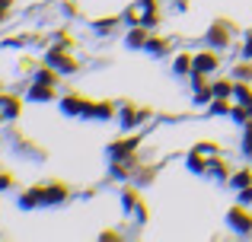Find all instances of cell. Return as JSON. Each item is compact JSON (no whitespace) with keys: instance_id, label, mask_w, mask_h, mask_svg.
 I'll return each mask as SVG.
<instances>
[{"instance_id":"6da1fadb","label":"cell","mask_w":252,"mask_h":242,"mask_svg":"<svg viewBox=\"0 0 252 242\" xmlns=\"http://www.w3.org/2000/svg\"><path fill=\"white\" fill-rule=\"evenodd\" d=\"M198 67H214V57H211V54H201V57H198Z\"/></svg>"}]
</instances>
